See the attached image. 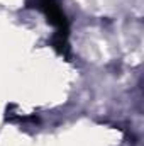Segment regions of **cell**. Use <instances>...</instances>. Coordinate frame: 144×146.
<instances>
[{"instance_id":"cell-1","label":"cell","mask_w":144,"mask_h":146,"mask_svg":"<svg viewBox=\"0 0 144 146\" xmlns=\"http://www.w3.org/2000/svg\"><path fill=\"white\" fill-rule=\"evenodd\" d=\"M27 9H36L44 14L49 26L54 27V37L68 39L70 37V21L58 3V0H26Z\"/></svg>"}]
</instances>
